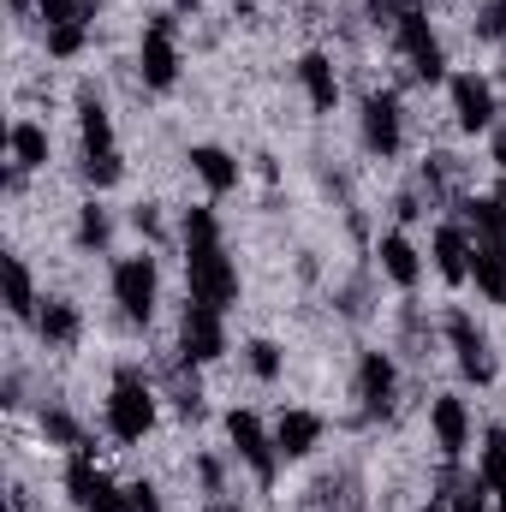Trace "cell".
Here are the masks:
<instances>
[{"mask_svg":"<svg viewBox=\"0 0 506 512\" xmlns=\"http://www.w3.org/2000/svg\"><path fill=\"white\" fill-rule=\"evenodd\" d=\"M185 274H191V298L227 310L239 298V274L221 251V239H185Z\"/></svg>","mask_w":506,"mask_h":512,"instance_id":"obj_1","label":"cell"},{"mask_svg":"<svg viewBox=\"0 0 506 512\" xmlns=\"http://www.w3.org/2000/svg\"><path fill=\"white\" fill-rule=\"evenodd\" d=\"M108 429L120 435V441H143L149 429H155V393L143 382V370H120L114 376V393H108Z\"/></svg>","mask_w":506,"mask_h":512,"instance_id":"obj_2","label":"cell"},{"mask_svg":"<svg viewBox=\"0 0 506 512\" xmlns=\"http://www.w3.org/2000/svg\"><path fill=\"white\" fill-rule=\"evenodd\" d=\"M179 352L191 364H209V358L227 352V328H221V310L215 304H203V298L185 304V316H179Z\"/></svg>","mask_w":506,"mask_h":512,"instance_id":"obj_3","label":"cell"},{"mask_svg":"<svg viewBox=\"0 0 506 512\" xmlns=\"http://www.w3.org/2000/svg\"><path fill=\"white\" fill-rule=\"evenodd\" d=\"M66 489H72V501L84 512H131L126 489H114V483L90 465V453H78V459L66 465Z\"/></svg>","mask_w":506,"mask_h":512,"instance_id":"obj_4","label":"cell"},{"mask_svg":"<svg viewBox=\"0 0 506 512\" xmlns=\"http://www.w3.org/2000/svg\"><path fill=\"white\" fill-rule=\"evenodd\" d=\"M143 84L149 90H173L179 84V48H173V18H149L143 30Z\"/></svg>","mask_w":506,"mask_h":512,"instance_id":"obj_5","label":"cell"},{"mask_svg":"<svg viewBox=\"0 0 506 512\" xmlns=\"http://www.w3.org/2000/svg\"><path fill=\"white\" fill-rule=\"evenodd\" d=\"M114 298H120V310L131 322H149V310H155V256H126L114 268Z\"/></svg>","mask_w":506,"mask_h":512,"instance_id":"obj_6","label":"cell"},{"mask_svg":"<svg viewBox=\"0 0 506 512\" xmlns=\"http://www.w3.org/2000/svg\"><path fill=\"white\" fill-rule=\"evenodd\" d=\"M399 48H405V60H411V72H417V78H429V84L441 78V66H447V60H441V42H435L429 18H423L417 6H405V12H399Z\"/></svg>","mask_w":506,"mask_h":512,"instance_id":"obj_7","label":"cell"},{"mask_svg":"<svg viewBox=\"0 0 506 512\" xmlns=\"http://www.w3.org/2000/svg\"><path fill=\"white\" fill-rule=\"evenodd\" d=\"M447 340H453V352H459V370L471 376V382H495V358H489V340H483V328L459 310V316H447Z\"/></svg>","mask_w":506,"mask_h":512,"instance_id":"obj_8","label":"cell"},{"mask_svg":"<svg viewBox=\"0 0 506 512\" xmlns=\"http://www.w3.org/2000/svg\"><path fill=\"white\" fill-rule=\"evenodd\" d=\"M227 435H233V447L245 453V465H251L256 477H262V483H274V453H280V447L262 435L256 411H233V417H227Z\"/></svg>","mask_w":506,"mask_h":512,"instance_id":"obj_9","label":"cell"},{"mask_svg":"<svg viewBox=\"0 0 506 512\" xmlns=\"http://www.w3.org/2000/svg\"><path fill=\"white\" fill-rule=\"evenodd\" d=\"M453 114H459V126L465 131L495 126V96H489V84L471 78V72H459V78H453Z\"/></svg>","mask_w":506,"mask_h":512,"instance_id":"obj_10","label":"cell"},{"mask_svg":"<svg viewBox=\"0 0 506 512\" xmlns=\"http://www.w3.org/2000/svg\"><path fill=\"white\" fill-rule=\"evenodd\" d=\"M364 143L376 155H393L399 149V102L381 90V96H364Z\"/></svg>","mask_w":506,"mask_h":512,"instance_id":"obj_11","label":"cell"},{"mask_svg":"<svg viewBox=\"0 0 506 512\" xmlns=\"http://www.w3.org/2000/svg\"><path fill=\"white\" fill-rule=\"evenodd\" d=\"M471 233L465 227H435V268H441V280H453V286H465L471 280Z\"/></svg>","mask_w":506,"mask_h":512,"instance_id":"obj_12","label":"cell"},{"mask_svg":"<svg viewBox=\"0 0 506 512\" xmlns=\"http://www.w3.org/2000/svg\"><path fill=\"white\" fill-rule=\"evenodd\" d=\"M78 126H84V155H114V120L90 84L78 90Z\"/></svg>","mask_w":506,"mask_h":512,"instance_id":"obj_13","label":"cell"},{"mask_svg":"<svg viewBox=\"0 0 506 512\" xmlns=\"http://www.w3.org/2000/svg\"><path fill=\"white\" fill-rule=\"evenodd\" d=\"M316 441H322V417H316V411H286V417H280V429H274V447H280L286 459L316 453Z\"/></svg>","mask_w":506,"mask_h":512,"instance_id":"obj_14","label":"cell"},{"mask_svg":"<svg viewBox=\"0 0 506 512\" xmlns=\"http://www.w3.org/2000/svg\"><path fill=\"white\" fill-rule=\"evenodd\" d=\"M393 387H399V376H393L387 352H364V364H358V393H364V405H370V411H387V405H393Z\"/></svg>","mask_w":506,"mask_h":512,"instance_id":"obj_15","label":"cell"},{"mask_svg":"<svg viewBox=\"0 0 506 512\" xmlns=\"http://www.w3.org/2000/svg\"><path fill=\"white\" fill-rule=\"evenodd\" d=\"M465 221H471L477 245H489V251L506 256V197H477V203H465Z\"/></svg>","mask_w":506,"mask_h":512,"instance_id":"obj_16","label":"cell"},{"mask_svg":"<svg viewBox=\"0 0 506 512\" xmlns=\"http://www.w3.org/2000/svg\"><path fill=\"white\" fill-rule=\"evenodd\" d=\"M191 167H197V179H203L215 197H227V191L239 185V161H233L227 149H215V143H197V149H191Z\"/></svg>","mask_w":506,"mask_h":512,"instance_id":"obj_17","label":"cell"},{"mask_svg":"<svg viewBox=\"0 0 506 512\" xmlns=\"http://www.w3.org/2000/svg\"><path fill=\"white\" fill-rule=\"evenodd\" d=\"M429 423H435L441 453H447V459H459V453H465V441H471V417H465V405H459V399H435Z\"/></svg>","mask_w":506,"mask_h":512,"instance_id":"obj_18","label":"cell"},{"mask_svg":"<svg viewBox=\"0 0 506 512\" xmlns=\"http://www.w3.org/2000/svg\"><path fill=\"white\" fill-rule=\"evenodd\" d=\"M298 78H304V90H310V108H334L340 102V84H334V66H328V54H304L298 60Z\"/></svg>","mask_w":506,"mask_h":512,"instance_id":"obj_19","label":"cell"},{"mask_svg":"<svg viewBox=\"0 0 506 512\" xmlns=\"http://www.w3.org/2000/svg\"><path fill=\"white\" fill-rule=\"evenodd\" d=\"M381 268H387L393 286H417V274H423V262H417V251H411V239H399V233L381 239Z\"/></svg>","mask_w":506,"mask_h":512,"instance_id":"obj_20","label":"cell"},{"mask_svg":"<svg viewBox=\"0 0 506 512\" xmlns=\"http://www.w3.org/2000/svg\"><path fill=\"white\" fill-rule=\"evenodd\" d=\"M471 274H477L483 298H495V304H506V256H501V251L477 245V251H471Z\"/></svg>","mask_w":506,"mask_h":512,"instance_id":"obj_21","label":"cell"},{"mask_svg":"<svg viewBox=\"0 0 506 512\" xmlns=\"http://www.w3.org/2000/svg\"><path fill=\"white\" fill-rule=\"evenodd\" d=\"M6 310L12 316H30L36 310V286H30V268L18 256H6Z\"/></svg>","mask_w":506,"mask_h":512,"instance_id":"obj_22","label":"cell"},{"mask_svg":"<svg viewBox=\"0 0 506 512\" xmlns=\"http://www.w3.org/2000/svg\"><path fill=\"white\" fill-rule=\"evenodd\" d=\"M12 155H18V167H42L48 161V131L42 126H12Z\"/></svg>","mask_w":506,"mask_h":512,"instance_id":"obj_23","label":"cell"},{"mask_svg":"<svg viewBox=\"0 0 506 512\" xmlns=\"http://www.w3.org/2000/svg\"><path fill=\"white\" fill-rule=\"evenodd\" d=\"M42 340H54V346H72V340H78V310L54 298V304L42 310Z\"/></svg>","mask_w":506,"mask_h":512,"instance_id":"obj_24","label":"cell"},{"mask_svg":"<svg viewBox=\"0 0 506 512\" xmlns=\"http://www.w3.org/2000/svg\"><path fill=\"white\" fill-rule=\"evenodd\" d=\"M108 233H114V221H108V209H96V203H84V215H78V245H84V251H102V245H108Z\"/></svg>","mask_w":506,"mask_h":512,"instance_id":"obj_25","label":"cell"},{"mask_svg":"<svg viewBox=\"0 0 506 512\" xmlns=\"http://www.w3.org/2000/svg\"><path fill=\"white\" fill-rule=\"evenodd\" d=\"M42 429H48V441H60V447H78V453H90V441L78 435V423H72L66 411H48V417H42Z\"/></svg>","mask_w":506,"mask_h":512,"instance_id":"obj_26","label":"cell"},{"mask_svg":"<svg viewBox=\"0 0 506 512\" xmlns=\"http://www.w3.org/2000/svg\"><path fill=\"white\" fill-rule=\"evenodd\" d=\"M36 6H42L48 30H54V24H84V18H90V0H36Z\"/></svg>","mask_w":506,"mask_h":512,"instance_id":"obj_27","label":"cell"},{"mask_svg":"<svg viewBox=\"0 0 506 512\" xmlns=\"http://www.w3.org/2000/svg\"><path fill=\"white\" fill-rule=\"evenodd\" d=\"M483 483H489V489H501V483H506V435H501V429H495V435H489V447H483Z\"/></svg>","mask_w":506,"mask_h":512,"instance_id":"obj_28","label":"cell"},{"mask_svg":"<svg viewBox=\"0 0 506 512\" xmlns=\"http://www.w3.org/2000/svg\"><path fill=\"white\" fill-rule=\"evenodd\" d=\"M78 48H84V24H54V30H48V54H54V60H72Z\"/></svg>","mask_w":506,"mask_h":512,"instance_id":"obj_29","label":"cell"},{"mask_svg":"<svg viewBox=\"0 0 506 512\" xmlns=\"http://www.w3.org/2000/svg\"><path fill=\"white\" fill-rule=\"evenodd\" d=\"M251 370L262 376V382L280 376V346H274V340H251Z\"/></svg>","mask_w":506,"mask_h":512,"instance_id":"obj_30","label":"cell"},{"mask_svg":"<svg viewBox=\"0 0 506 512\" xmlns=\"http://www.w3.org/2000/svg\"><path fill=\"white\" fill-rule=\"evenodd\" d=\"M120 173H126V167H120V149H114V155H90V161H84V179H90V185H114Z\"/></svg>","mask_w":506,"mask_h":512,"instance_id":"obj_31","label":"cell"},{"mask_svg":"<svg viewBox=\"0 0 506 512\" xmlns=\"http://www.w3.org/2000/svg\"><path fill=\"white\" fill-rule=\"evenodd\" d=\"M447 512H489V483L477 477V483H465L459 495H453V507Z\"/></svg>","mask_w":506,"mask_h":512,"instance_id":"obj_32","label":"cell"},{"mask_svg":"<svg viewBox=\"0 0 506 512\" xmlns=\"http://www.w3.org/2000/svg\"><path fill=\"white\" fill-rule=\"evenodd\" d=\"M477 36H489V42H501L506 36V0H495V6L477 12Z\"/></svg>","mask_w":506,"mask_h":512,"instance_id":"obj_33","label":"cell"},{"mask_svg":"<svg viewBox=\"0 0 506 512\" xmlns=\"http://www.w3.org/2000/svg\"><path fill=\"white\" fill-rule=\"evenodd\" d=\"M126 501H131V512H161V495H155V483H131Z\"/></svg>","mask_w":506,"mask_h":512,"instance_id":"obj_34","label":"cell"},{"mask_svg":"<svg viewBox=\"0 0 506 512\" xmlns=\"http://www.w3.org/2000/svg\"><path fill=\"white\" fill-rule=\"evenodd\" d=\"M131 221H137V233H161V221H155V209H149V203H143V209H137Z\"/></svg>","mask_w":506,"mask_h":512,"instance_id":"obj_35","label":"cell"},{"mask_svg":"<svg viewBox=\"0 0 506 512\" xmlns=\"http://www.w3.org/2000/svg\"><path fill=\"white\" fill-rule=\"evenodd\" d=\"M495 161H501V173H506V126H501V137H495Z\"/></svg>","mask_w":506,"mask_h":512,"instance_id":"obj_36","label":"cell"},{"mask_svg":"<svg viewBox=\"0 0 506 512\" xmlns=\"http://www.w3.org/2000/svg\"><path fill=\"white\" fill-rule=\"evenodd\" d=\"M501 512H506V483H501Z\"/></svg>","mask_w":506,"mask_h":512,"instance_id":"obj_37","label":"cell"},{"mask_svg":"<svg viewBox=\"0 0 506 512\" xmlns=\"http://www.w3.org/2000/svg\"><path fill=\"white\" fill-rule=\"evenodd\" d=\"M215 512H239V507H215Z\"/></svg>","mask_w":506,"mask_h":512,"instance_id":"obj_38","label":"cell"},{"mask_svg":"<svg viewBox=\"0 0 506 512\" xmlns=\"http://www.w3.org/2000/svg\"><path fill=\"white\" fill-rule=\"evenodd\" d=\"M12 6H30V0H12Z\"/></svg>","mask_w":506,"mask_h":512,"instance_id":"obj_39","label":"cell"},{"mask_svg":"<svg viewBox=\"0 0 506 512\" xmlns=\"http://www.w3.org/2000/svg\"><path fill=\"white\" fill-rule=\"evenodd\" d=\"M179 6H197V0H179Z\"/></svg>","mask_w":506,"mask_h":512,"instance_id":"obj_40","label":"cell"}]
</instances>
